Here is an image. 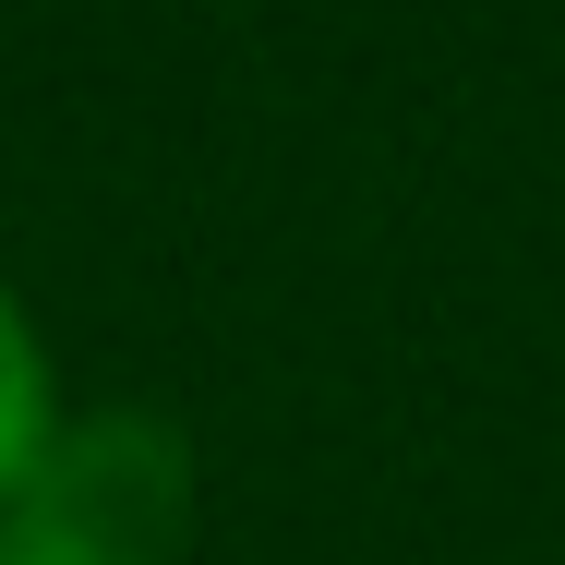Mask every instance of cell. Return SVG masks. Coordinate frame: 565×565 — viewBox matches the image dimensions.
Returning a JSON list of instances; mask_svg holds the SVG:
<instances>
[{
    "label": "cell",
    "mask_w": 565,
    "mask_h": 565,
    "mask_svg": "<svg viewBox=\"0 0 565 565\" xmlns=\"http://www.w3.org/2000/svg\"><path fill=\"white\" fill-rule=\"evenodd\" d=\"M73 409H61V385H49V338H36V313L12 301V277H0V505L24 493V469L49 457Z\"/></svg>",
    "instance_id": "7a4b0ae2"
},
{
    "label": "cell",
    "mask_w": 565,
    "mask_h": 565,
    "mask_svg": "<svg viewBox=\"0 0 565 565\" xmlns=\"http://www.w3.org/2000/svg\"><path fill=\"white\" fill-rule=\"evenodd\" d=\"M193 554V446L157 409L61 422L0 505V565H181Z\"/></svg>",
    "instance_id": "6da1fadb"
}]
</instances>
